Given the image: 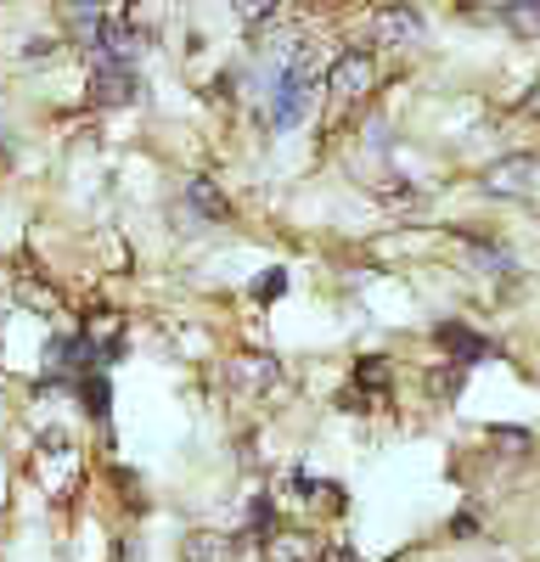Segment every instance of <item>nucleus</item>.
Here are the masks:
<instances>
[{"mask_svg":"<svg viewBox=\"0 0 540 562\" xmlns=\"http://www.w3.org/2000/svg\"><path fill=\"white\" fill-rule=\"evenodd\" d=\"M524 108H529V113H535V119H540V85H535V97H529V102H524Z\"/></svg>","mask_w":540,"mask_h":562,"instance_id":"nucleus-19","label":"nucleus"},{"mask_svg":"<svg viewBox=\"0 0 540 562\" xmlns=\"http://www.w3.org/2000/svg\"><path fill=\"white\" fill-rule=\"evenodd\" d=\"M434 344L450 355V366H479V360L502 355V349H495V338L473 333V326H462V321H439V326H434Z\"/></svg>","mask_w":540,"mask_h":562,"instance_id":"nucleus-4","label":"nucleus"},{"mask_svg":"<svg viewBox=\"0 0 540 562\" xmlns=\"http://www.w3.org/2000/svg\"><path fill=\"white\" fill-rule=\"evenodd\" d=\"M265 562H327V546L310 529H277L265 540Z\"/></svg>","mask_w":540,"mask_h":562,"instance_id":"nucleus-8","label":"nucleus"},{"mask_svg":"<svg viewBox=\"0 0 540 562\" xmlns=\"http://www.w3.org/2000/svg\"><path fill=\"white\" fill-rule=\"evenodd\" d=\"M513 34H540V0H513V7H502L495 12Z\"/></svg>","mask_w":540,"mask_h":562,"instance_id":"nucleus-13","label":"nucleus"},{"mask_svg":"<svg viewBox=\"0 0 540 562\" xmlns=\"http://www.w3.org/2000/svg\"><path fill=\"white\" fill-rule=\"evenodd\" d=\"M479 186L490 198H529L535 186H540V158L535 153H513V158H502V164H490L484 175H479Z\"/></svg>","mask_w":540,"mask_h":562,"instance_id":"nucleus-2","label":"nucleus"},{"mask_svg":"<svg viewBox=\"0 0 540 562\" xmlns=\"http://www.w3.org/2000/svg\"><path fill=\"white\" fill-rule=\"evenodd\" d=\"M225 557H232V540H220L209 529L187 535V562H225Z\"/></svg>","mask_w":540,"mask_h":562,"instance_id":"nucleus-12","label":"nucleus"},{"mask_svg":"<svg viewBox=\"0 0 540 562\" xmlns=\"http://www.w3.org/2000/svg\"><path fill=\"white\" fill-rule=\"evenodd\" d=\"M187 209H192L203 225H225V220H232V203H225V192H220L209 175H192V180H187Z\"/></svg>","mask_w":540,"mask_h":562,"instance_id":"nucleus-9","label":"nucleus"},{"mask_svg":"<svg viewBox=\"0 0 540 562\" xmlns=\"http://www.w3.org/2000/svg\"><path fill=\"white\" fill-rule=\"evenodd\" d=\"M434 383H439V394L450 400V394H457V389L468 383V366H445V371H439V378H434Z\"/></svg>","mask_w":540,"mask_h":562,"instance_id":"nucleus-16","label":"nucleus"},{"mask_svg":"<svg viewBox=\"0 0 540 562\" xmlns=\"http://www.w3.org/2000/svg\"><path fill=\"white\" fill-rule=\"evenodd\" d=\"M473 535H479V518H473V512L462 506L457 518H450V540H473Z\"/></svg>","mask_w":540,"mask_h":562,"instance_id":"nucleus-17","label":"nucleus"},{"mask_svg":"<svg viewBox=\"0 0 540 562\" xmlns=\"http://www.w3.org/2000/svg\"><path fill=\"white\" fill-rule=\"evenodd\" d=\"M74 394L85 400V411L97 416V422H108V411H113V383H108V371H90V378H79Z\"/></svg>","mask_w":540,"mask_h":562,"instance_id":"nucleus-11","label":"nucleus"},{"mask_svg":"<svg viewBox=\"0 0 540 562\" xmlns=\"http://www.w3.org/2000/svg\"><path fill=\"white\" fill-rule=\"evenodd\" d=\"M389 383H394V366H389V355H360L355 360V394H367L372 405L378 400H389Z\"/></svg>","mask_w":540,"mask_h":562,"instance_id":"nucleus-10","label":"nucleus"},{"mask_svg":"<svg viewBox=\"0 0 540 562\" xmlns=\"http://www.w3.org/2000/svg\"><path fill=\"white\" fill-rule=\"evenodd\" d=\"M450 237L468 248L473 270H484V276H513V270H518V259H513L502 243H495V237H479V231H468V225H450Z\"/></svg>","mask_w":540,"mask_h":562,"instance_id":"nucleus-7","label":"nucleus"},{"mask_svg":"<svg viewBox=\"0 0 540 562\" xmlns=\"http://www.w3.org/2000/svg\"><path fill=\"white\" fill-rule=\"evenodd\" d=\"M490 439H495V445H518V456L535 445V434H529V428H507V422H495V428H490Z\"/></svg>","mask_w":540,"mask_h":562,"instance_id":"nucleus-15","label":"nucleus"},{"mask_svg":"<svg viewBox=\"0 0 540 562\" xmlns=\"http://www.w3.org/2000/svg\"><path fill=\"white\" fill-rule=\"evenodd\" d=\"M322 90L338 108L367 102V90H378V57L367 52V45H344V52H333V68H327Z\"/></svg>","mask_w":540,"mask_h":562,"instance_id":"nucleus-1","label":"nucleus"},{"mask_svg":"<svg viewBox=\"0 0 540 562\" xmlns=\"http://www.w3.org/2000/svg\"><path fill=\"white\" fill-rule=\"evenodd\" d=\"M142 97V74L130 63H90V102L97 108H124Z\"/></svg>","mask_w":540,"mask_h":562,"instance_id":"nucleus-3","label":"nucleus"},{"mask_svg":"<svg viewBox=\"0 0 540 562\" xmlns=\"http://www.w3.org/2000/svg\"><path fill=\"white\" fill-rule=\"evenodd\" d=\"M225 383H232L237 394H270L282 383V360H270V355H237V360H225Z\"/></svg>","mask_w":540,"mask_h":562,"instance_id":"nucleus-6","label":"nucleus"},{"mask_svg":"<svg viewBox=\"0 0 540 562\" xmlns=\"http://www.w3.org/2000/svg\"><path fill=\"white\" fill-rule=\"evenodd\" d=\"M282 293H288V270H265L254 281V304H277Z\"/></svg>","mask_w":540,"mask_h":562,"instance_id":"nucleus-14","label":"nucleus"},{"mask_svg":"<svg viewBox=\"0 0 540 562\" xmlns=\"http://www.w3.org/2000/svg\"><path fill=\"white\" fill-rule=\"evenodd\" d=\"M237 18H243V23H277L282 12H277V7H237Z\"/></svg>","mask_w":540,"mask_h":562,"instance_id":"nucleus-18","label":"nucleus"},{"mask_svg":"<svg viewBox=\"0 0 540 562\" xmlns=\"http://www.w3.org/2000/svg\"><path fill=\"white\" fill-rule=\"evenodd\" d=\"M372 40L389 45V52H412V45H423V12L417 7H383V12H372Z\"/></svg>","mask_w":540,"mask_h":562,"instance_id":"nucleus-5","label":"nucleus"}]
</instances>
